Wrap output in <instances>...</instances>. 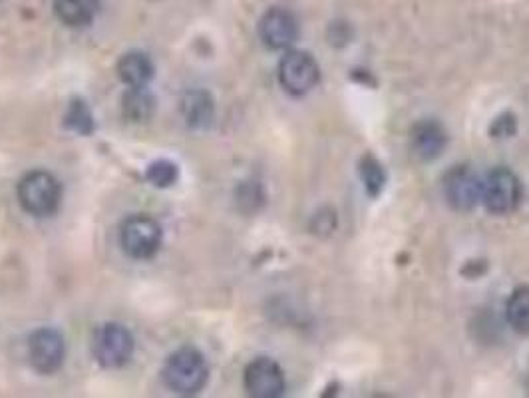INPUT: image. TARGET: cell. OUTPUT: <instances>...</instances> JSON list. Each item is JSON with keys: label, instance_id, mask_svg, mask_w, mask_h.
I'll return each instance as SVG.
<instances>
[{"label": "cell", "instance_id": "cell-1", "mask_svg": "<svg viewBox=\"0 0 529 398\" xmlns=\"http://www.w3.org/2000/svg\"><path fill=\"white\" fill-rule=\"evenodd\" d=\"M162 377L168 389H172L174 393L195 395L205 387L209 379V367L205 357L197 349L183 347L170 355L164 365Z\"/></svg>", "mask_w": 529, "mask_h": 398}, {"label": "cell", "instance_id": "cell-2", "mask_svg": "<svg viewBox=\"0 0 529 398\" xmlns=\"http://www.w3.org/2000/svg\"><path fill=\"white\" fill-rule=\"evenodd\" d=\"M16 196L22 209L34 217H48L58 211L62 199L60 182L48 172H30L26 174L18 188Z\"/></svg>", "mask_w": 529, "mask_h": 398}, {"label": "cell", "instance_id": "cell-3", "mask_svg": "<svg viewBox=\"0 0 529 398\" xmlns=\"http://www.w3.org/2000/svg\"><path fill=\"white\" fill-rule=\"evenodd\" d=\"M134 337L120 323H106L94 333V357L104 369H122L134 357Z\"/></svg>", "mask_w": 529, "mask_h": 398}, {"label": "cell", "instance_id": "cell-4", "mask_svg": "<svg viewBox=\"0 0 529 398\" xmlns=\"http://www.w3.org/2000/svg\"><path fill=\"white\" fill-rule=\"evenodd\" d=\"M120 243L128 257L152 259L162 247V227L148 215H132L120 227Z\"/></svg>", "mask_w": 529, "mask_h": 398}, {"label": "cell", "instance_id": "cell-5", "mask_svg": "<svg viewBox=\"0 0 529 398\" xmlns=\"http://www.w3.org/2000/svg\"><path fill=\"white\" fill-rule=\"evenodd\" d=\"M321 80L317 60L303 50H289L279 62V82L291 96L309 94Z\"/></svg>", "mask_w": 529, "mask_h": 398}, {"label": "cell", "instance_id": "cell-6", "mask_svg": "<svg viewBox=\"0 0 529 398\" xmlns=\"http://www.w3.org/2000/svg\"><path fill=\"white\" fill-rule=\"evenodd\" d=\"M482 201L494 215L512 213L522 201V184L518 176L508 168L492 170L486 180H482Z\"/></svg>", "mask_w": 529, "mask_h": 398}, {"label": "cell", "instance_id": "cell-7", "mask_svg": "<svg viewBox=\"0 0 529 398\" xmlns=\"http://www.w3.org/2000/svg\"><path fill=\"white\" fill-rule=\"evenodd\" d=\"M64 339L56 329L42 327L28 339V359L34 371L40 375L56 373L64 363Z\"/></svg>", "mask_w": 529, "mask_h": 398}, {"label": "cell", "instance_id": "cell-8", "mask_svg": "<svg viewBox=\"0 0 529 398\" xmlns=\"http://www.w3.org/2000/svg\"><path fill=\"white\" fill-rule=\"evenodd\" d=\"M259 36L271 50L291 48L299 38V22L287 8H269L259 20Z\"/></svg>", "mask_w": 529, "mask_h": 398}, {"label": "cell", "instance_id": "cell-9", "mask_svg": "<svg viewBox=\"0 0 529 398\" xmlns=\"http://www.w3.org/2000/svg\"><path fill=\"white\" fill-rule=\"evenodd\" d=\"M283 369L267 357H259L245 369V389L251 397L279 398L285 393Z\"/></svg>", "mask_w": 529, "mask_h": 398}, {"label": "cell", "instance_id": "cell-10", "mask_svg": "<svg viewBox=\"0 0 529 398\" xmlns=\"http://www.w3.org/2000/svg\"><path fill=\"white\" fill-rule=\"evenodd\" d=\"M444 194L458 211H470L482 201V180L466 166H456L444 178Z\"/></svg>", "mask_w": 529, "mask_h": 398}, {"label": "cell", "instance_id": "cell-11", "mask_svg": "<svg viewBox=\"0 0 529 398\" xmlns=\"http://www.w3.org/2000/svg\"><path fill=\"white\" fill-rule=\"evenodd\" d=\"M410 140H412L414 154L420 160L430 162V160L440 158L442 152L446 150L448 134H446V130L438 122L424 120V122H420V124L414 126Z\"/></svg>", "mask_w": 529, "mask_h": 398}, {"label": "cell", "instance_id": "cell-12", "mask_svg": "<svg viewBox=\"0 0 529 398\" xmlns=\"http://www.w3.org/2000/svg\"><path fill=\"white\" fill-rule=\"evenodd\" d=\"M181 114L189 128L193 130L209 128L215 118L213 98L205 90H191L181 100Z\"/></svg>", "mask_w": 529, "mask_h": 398}, {"label": "cell", "instance_id": "cell-13", "mask_svg": "<svg viewBox=\"0 0 529 398\" xmlns=\"http://www.w3.org/2000/svg\"><path fill=\"white\" fill-rule=\"evenodd\" d=\"M118 76L130 88H146L154 78V62L144 52H128L118 62Z\"/></svg>", "mask_w": 529, "mask_h": 398}, {"label": "cell", "instance_id": "cell-14", "mask_svg": "<svg viewBox=\"0 0 529 398\" xmlns=\"http://www.w3.org/2000/svg\"><path fill=\"white\" fill-rule=\"evenodd\" d=\"M100 10V0H54L56 18L68 28H84L92 24Z\"/></svg>", "mask_w": 529, "mask_h": 398}, {"label": "cell", "instance_id": "cell-15", "mask_svg": "<svg viewBox=\"0 0 529 398\" xmlns=\"http://www.w3.org/2000/svg\"><path fill=\"white\" fill-rule=\"evenodd\" d=\"M154 108L156 100L146 88H130L122 98L124 118L134 124L148 122L154 116Z\"/></svg>", "mask_w": 529, "mask_h": 398}, {"label": "cell", "instance_id": "cell-16", "mask_svg": "<svg viewBox=\"0 0 529 398\" xmlns=\"http://www.w3.org/2000/svg\"><path fill=\"white\" fill-rule=\"evenodd\" d=\"M508 323L522 335H529V287H520L512 293L506 307Z\"/></svg>", "mask_w": 529, "mask_h": 398}, {"label": "cell", "instance_id": "cell-17", "mask_svg": "<svg viewBox=\"0 0 529 398\" xmlns=\"http://www.w3.org/2000/svg\"><path fill=\"white\" fill-rule=\"evenodd\" d=\"M64 126L80 136H90L94 130H96V124H94V116L88 108V104L84 100H72L68 110H66V116H64Z\"/></svg>", "mask_w": 529, "mask_h": 398}, {"label": "cell", "instance_id": "cell-18", "mask_svg": "<svg viewBox=\"0 0 529 398\" xmlns=\"http://www.w3.org/2000/svg\"><path fill=\"white\" fill-rule=\"evenodd\" d=\"M360 176L362 182L366 186V192L370 196H378L386 184V174L382 170V166L376 162V158L372 156H364V160L360 162Z\"/></svg>", "mask_w": 529, "mask_h": 398}, {"label": "cell", "instance_id": "cell-19", "mask_svg": "<svg viewBox=\"0 0 529 398\" xmlns=\"http://www.w3.org/2000/svg\"><path fill=\"white\" fill-rule=\"evenodd\" d=\"M177 176H179V170H177L174 162H168V160H158L154 162L148 172H146V180L156 186V188H170L177 182Z\"/></svg>", "mask_w": 529, "mask_h": 398}, {"label": "cell", "instance_id": "cell-20", "mask_svg": "<svg viewBox=\"0 0 529 398\" xmlns=\"http://www.w3.org/2000/svg\"><path fill=\"white\" fill-rule=\"evenodd\" d=\"M516 132V118L506 114V116H500L496 118L494 126H492V136L494 138H508V136H514Z\"/></svg>", "mask_w": 529, "mask_h": 398}]
</instances>
